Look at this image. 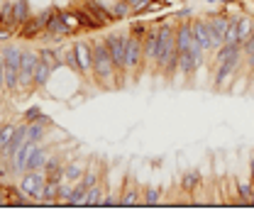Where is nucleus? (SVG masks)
Returning <instances> with one entry per match:
<instances>
[{"instance_id": "f257e3e1", "label": "nucleus", "mask_w": 254, "mask_h": 215, "mask_svg": "<svg viewBox=\"0 0 254 215\" xmlns=\"http://www.w3.org/2000/svg\"><path fill=\"white\" fill-rule=\"evenodd\" d=\"M157 34H159V57H157V71L161 78L176 81L179 71V49H176V17H161L157 20Z\"/></svg>"}, {"instance_id": "f03ea898", "label": "nucleus", "mask_w": 254, "mask_h": 215, "mask_svg": "<svg viewBox=\"0 0 254 215\" xmlns=\"http://www.w3.org/2000/svg\"><path fill=\"white\" fill-rule=\"evenodd\" d=\"M91 42H93V81L103 91L118 88V71H115L105 37H93Z\"/></svg>"}, {"instance_id": "7ed1b4c3", "label": "nucleus", "mask_w": 254, "mask_h": 215, "mask_svg": "<svg viewBox=\"0 0 254 215\" xmlns=\"http://www.w3.org/2000/svg\"><path fill=\"white\" fill-rule=\"evenodd\" d=\"M105 42H108V49H110V57L115 64V71H118V88H123L127 81V32L115 30L105 34Z\"/></svg>"}, {"instance_id": "20e7f679", "label": "nucleus", "mask_w": 254, "mask_h": 215, "mask_svg": "<svg viewBox=\"0 0 254 215\" xmlns=\"http://www.w3.org/2000/svg\"><path fill=\"white\" fill-rule=\"evenodd\" d=\"M2 64H5V91L7 93H20V57H22V47L7 42L0 47Z\"/></svg>"}, {"instance_id": "39448f33", "label": "nucleus", "mask_w": 254, "mask_h": 215, "mask_svg": "<svg viewBox=\"0 0 254 215\" xmlns=\"http://www.w3.org/2000/svg\"><path fill=\"white\" fill-rule=\"evenodd\" d=\"M144 69H147V62H144V39L127 32V78H132V81L139 78Z\"/></svg>"}, {"instance_id": "423d86ee", "label": "nucleus", "mask_w": 254, "mask_h": 215, "mask_svg": "<svg viewBox=\"0 0 254 215\" xmlns=\"http://www.w3.org/2000/svg\"><path fill=\"white\" fill-rule=\"evenodd\" d=\"M39 64V52L22 47V57H20V93L34 91V71Z\"/></svg>"}, {"instance_id": "0eeeda50", "label": "nucleus", "mask_w": 254, "mask_h": 215, "mask_svg": "<svg viewBox=\"0 0 254 215\" xmlns=\"http://www.w3.org/2000/svg\"><path fill=\"white\" fill-rule=\"evenodd\" d=\"M190 30H193L195 44H198L203 52H208V54L215 52V44H213V30H210L208 15H195V17H190Z\"/></svg>"}, {"instance_id": "6e6552de", "label": "nucleus", "mask_w": 254, "mask_h": 215, "mask_svg": "<svg viewBox=\"0 0 254 215\" xmlns=\"http://www.w3.org/2000/svg\"><path fill=\"white\" fill-rule=\"evenodd\" d=\"M73 52H76V62H78L81 78H93V42L78 37L73 42Z\"/></svg>"}, {"instance_id": "1a4fd4ad", "label": "nucleus", "mask_w": 254, "mask_h": 215, "mask_svg": "<svg viewBox=\"0 0 254 215\" xmlns=\"http://www.w3.org/2000/svg\"><path fill=\"white\" fill-rule=\"evenodd\" d=\"M47 171H25V174H20L17 176V186L30 196V198H34L37 203H39V198H42V191H44V186H47Z\"/></svg>"}, {"instance_id": "9d476101", "label": "nucleus", "mask_w": 254, "mask_h": 215, "mask_svg": "<svg viewBox=\"0 0 254 215\" xmlns=\"http://www.w3.org/2000/svg\"><path fill=\"white\" fill-rule=\"evenodd\" d=\"M230 20L232 15L227 10H218L213 15H208V22H210V30H213V44L215 49H220L225 44V34H227V27H230Z\"/></svg>"}, {"instance_id": "9b49d317", "label": "nucleus", "mask_w": 254, "mask_h": 215, "mask_svg": "<svg viewBox=\"0 0 254 215\" xmlns=\"http://www.w3.org/2000/svg\"><path fill=\"white\" fill-rule=\"evenodd\" d=\"M242 64L245 59H237V62H225V64H215V66H210L213 69V88L215 91H222V86L242 69Z\"/></svg>"}, {"instance_id": "f8f14e48", "label": "nucleus", "mask_w": 254, "mask_h": 215, "mask_svg": "<svg viewBox=\"0 0 254 215\" xmlns=\"http://www.w3.org/2000/svg\"><path fill=\"white\" fill-rule=\"evenodd\" d=\"M157 57H159V34H157V22L149 25V30L144 34V62L154 71L157 69Z\"/></svg>"}, {"instance_id": "ddd939ff", "label": "nucleus", "mask_w": 254, "mask_h": 215, "mask_svg": "<svg viewBox=\"0 0 254 215\" xmlns=\"http://www.w3.org/2000/svg\"><path fill=\"white\" fill-rule=\"evenodd\" d=\"M142 203V188L134 184V181H127L123 184V191H120V206H137Z\"/></svg>"}, {"instance_id": "4468645a", "label": "nucleus", "mask_w": 254, "mask_h": 215, "mask_svg": "<svg viewBox=\"0 0 254 215\" xmlns=\"http://www.w3.org/2000/svg\"><path fill=\"white\" fill-rule=\"evenodd\" d=\"M49 156H52V149L47 147V142H42L34 154L30 156V161H27V169L30 171H44L47 169V161H49Z\"/></svg>"}, {"instance_id": "2eb2a0df", "label": "nucleus", "mask_w": 254, "mask_h": 215, "mask_svg": "<svg viewBox=\"0 0 254 215\" xmlns=\"http://www.w3.org/2000/svg\"><path fill=\"white\" fill-rule=\"evenodd\" d=\"M30 17H32L30 0H12V22H15V30H20Z\"/></svg>"}, {"instance_id": "dca6fc26", "label": "nucleus", "mask_w": 254, "mask_h": 215, "mask_svg": "<svg viewBox=\"0 0 254 215\" xmlns=\"http://www.w3.org/2000/svg\"><path fill=\"white\" fill-rule=\"evenodd\" d=\"M86 169H88V164H86L83 159H68V161L64 164V179H66V181H78V179L86 174Z\"/></svg>"}, {"instance_id": "f3484780", "label": "nucleus", "mask_w": 254, "mask_h": 215, "mask_svg": "<svg viewBox=\"0 0 254 215\" xmlns=\"http://www.w3.org/2000/svg\"><path fill=\"white\" fill-rule=\"evenodd\" d=\"M5 196H7V206H30V203H37V201L30 198L20 186H7L5 184Z\"/></svg>"}, {"instance_id": "a211bd4d", "label": "nucleus", "mask_w": 254, "mask_h": 215, "mask_svg": "<svg viewBox=\"0 0 254 215\" xmlns=\"http://www.w3.org/2000/svg\"><path fill=\"white\" fill-rule=\"evenodd\" d=\"M108 188H105V184L103 181H98L95 186H91L88 188V193H86V206H105L108 203Z\"/></svg>"}, {"instance_id": "6ab92c4d", "label": "nucleus", "mask_w": 254, "mask_h": 215, "mask_svg": "<svg viewBox=\"0 0 254 215\" xmlns=\"http://www.w3.org/2000/svg\"><path fill=\"white\" fill-rule=\"evenodd\" d=\"M52 76H54V69H52L47 62H42V59H39L37 71H34V88H49Z\"/></svg>"}, {"instance_id": "aec40b11", "label": "nucleus", "mask_w": 254, "mask_h": 215, "mask_svg": "<svg viewBox=\"0 0 254 215\" xmlns=\"http://www.w3.org/2000/svg\"><path fill=\"white\" fill-rule=\"evenodd\" d=\"M181 186H184L186 193H195V191L203 186V174H200L198 169H190V171H186V174L181 176Z\"/></svg>"}, {"instance_id": "412c9836", "label": "nucleus", "mask_w": 254, "mask_h": 215, "mask_svg": "<svg viewBox=\"0 0 254 215\" xmlns=\"http://www.w3.org/2000/svg\"><path fill=\"white\" fill-rule=\"evenodd\" d=\"M235 22H237V34H240V44L247 42V37L252 34L254 30V22L250 15H235Z\"/></svg>"}, {"instance_id": "4be33fe9", "label": "nucleus", "mask_w": 254, "mask_h": 215, "mask_svg": "<svg viewBox=\"0 0 254 215\" xmlns=\"http://www.w3.org/2000/svg\"><path fill=\"white\" fill-rule=\"evenodd\" d=\"M237 198L242 206H254V184L252 181H237Z\"/></svg>"}, {"instance_id": "5701e85b", "label": "nucleus", "mask_w": 254, "mask_h": 215, "mask_svg": "<svg viewBox=\"0 0 254 215\" xmlns=\"http://www.w3.org/2000/svg\"><path fill=\"white\" fill-rule=\"evenodd\" d=\"M49 130L52 127H47V125H42V123H27V137L34 140V142H47Z\"/></svg>"}, {"instance_id": "b1692460", "label": "nucleus", "mask_w": 254, "mask_h": 215, "mask_svg": "<svg viewBox=\"0 0 254 215\" xmlns=\"http://www.w3.org/2000/svg\"><path fill=\"white\" fill-rule=\"evenodd\" d=\"M161 188L159 186H144L142 188V203L144 206H157V203H161Z\"/></svg>"}, {"instance_id": "393cba45", "label": "nucleus", "mask_w": 254, "mask_h": 215, "mask_svg": "<svg viewBox=\"0 0 254 215\" xmlns=\"http://www.w3.org/2000/svg\"><path fill=\"white\" fill-rule=\"evenodd\" d=\"M64 164H66V159H64L62 154H54L52 152V156H49V161H47V176H57V174H62L64 171Z\"/></svg>"}, {"instance_id": "a878e982", "label": "nucleus", "mask_w": 254, "mask_h": 215, "mask_svg": "<svg viewBox=\"0 0 254 215\" xmlns=\"http://www.w3.org/2000/svg\"><path fill=\"white\" fill-rule=\"evenodd\" d=\"M86 193H88L86 186L81 181H73V193L68 198V206H86Z\"/></svg>"}, {"instance_id": "bb28decb", "label": "nucleus", "mask_w": 254, "mask_h": 215, "mask_svg": "<svg viewBox=\"0 0 254 215\" xmlns=\"http://www.w3.org/2000/svg\"><path fill=\"white\" fill-rule=\"evenodd\" d=\"M64 64H66L76 76H81V71H78V62H76V52H73V44H66V57H64Z\"/></svg>"}, {"instance_id": "cd10ccee", "label": "nucleus", "mask_w": 254, "mask_h": 215, "mask_svg": "<svg viewBox=\"0 0 254 215\" xmlns=\"http://www.w3.org/2000/svg\"><path fill=\"white\" fill-rule=\"evenodd\" d=\"M71 193H73V181H62V186H59V196H57V203H66V206H68Z\"/></svg>"}, {"instance_id": "c85d7f7f", "label": "nucleus", "mask_w": 254, "mask_h": 215, "mask_svg": "<svg viewBox=\"0 0 254 215\" xmlns=\"http://www.w3.org/2000/svg\"><path fill=\"white\" fill-rule=\"evenodd\" d=\"M42 115H44V110H42L39 105H30V108L22 113V120H25V123H37Z\"/></svg>"}, {"instance_id": "c756f323", "label": "nucleus", "mask_w": 254, "mask_h": 215, "mask_svg": "<svg viewBox=\"0 0 254 215\" xmlns=\"http://www.w3.org/2000/svg\"><path fill=\"white\" fill-rule=\"evenodd\" d=\"M127 2L132 5V10L137 12V17H139V15H144V12L154 5V0H127Z\"/></svg>"}, {"instance_id": "7c9ffc66", "label": "nucleus", "mask_w": 254, "mask_h": 215, "mask_svg": "<svg viewBox=\"0 0 254 215\" xmlns=\"http://www.w3.org/2000/svg\"><path fill=\"white\" fill-rule=\"evenodd\" d=\"M147 30H149V22H129V25H127V32H129V34L142 37V39H144Z\"/></svg>"}, {"instance_id": "2f4dec72", "label": "nucleus", "mask_w": 254, "mask_h": 215, "mask_svg": "<svg viewBox=\"0 0 254 215\" xmlns=\"http://www.w3.org/2000/svg\"><path fill=\"white\" fill-rule=\"evenodd\" d=\"M242 52H245V57H252L254 54V30H252V34L247 37V42L242 44Z\"/></svg>"}, {"instance_id": "473e14b6", "label": "nucleus", "mask_w": 254, "mask_h": 215, "mask_svg": "<svg viewBox=\"0 0 254 215\" xmlns=\"http://www.w3.org/2000/svg\"><path fill=\"white\" fill-rule=\"evenodd\" d=\"M12 37H17V34L10 30V27H2V25H0V39H7V42H10Z\"/></svg>"}, {"instance_id": "72a5a7b5", "label": "nucleus", "mask_w": 254, "mask_h": 215, "mask_svg": "<svg viewBox=\"0 0 254 215\" xmlns=\"http://www.w3.org/2000/svg\"><path fill=\"white\" fill-rule=\"evenodd\" d=\"M5 91V64H0V93Z\"/></svg>"}, {"instance_id": "f704fd0d", "label": "nucleus", "mask_w": 254, "mask_h": 215, "mask_svg": "<svg viewBox=\"0 0 254 215\" xmlns=\"http://www.w3.org/2000/svg\"><path fill=\"white\" fill-rule=\"evenodd\" d=\"M250 181H252V184H254V159H252V161H250Z\"/></svg>"}, {"instance_id": "c9c22d12", "label": "nucleus", "mask_w": 254, "mask_h": 215, "mask_svg": "<svg viewBox=\"0 0 254 215\" xmlns=\"http://www.w3.org/2000/svg\"><path fill=\"white\" fill-rule=\"evenodd\" d=\"M205 2H213V5H220L222 0H205Z\"/></svg>"}, {"instance_id": "e433bc0d", "label": "nucleus", "mask_w": 254, "mask_h": 215, "mask_svg": "<svg viewBox=\"0 0 254 215\" xmlns=\"http://www.w3.org/2000/svg\"><path fill=\"white\" fill-rule=\"evenodd\" d=\"M0 25H2V5H0Z\"/></svg>"}, {"instance_id": "4c0bfd02", "label": "nucleus", "mask_w": 254, "mask_h": 215, "mask_svg": "<svg viewBox=\"0 0 254 215\" xmlns=\"http://www.w3.org/2000/svg\"><path fill=\"white\" fill-rule=\"evenodd\" d=\"M222 2H240V0H222Z\"/></svg>"}]
</instances>
